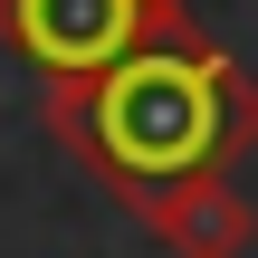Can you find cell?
<instances>
[{"label":"cell","mask_w":258,"mask_h":258,"mask_svg":"<svg viewBox=\"0 0 258 258\" xmlns=\"http://www.w3.org/2000/svg\"><path fill=\"white\" fill-rule=\"evenodd\" d=\"M172 19H191V10H182V0H0V48L29 57V67L57 86V77L115 67L134 38H153V29H172Z\"/></svg>","instance_id":"7a4b0ae2"},{"label":"cell","mask_w":258,"mask_h":258,"mask_svg":"<svg viewBox=\"0 0 258 258\" xmlns=\"http://www.w3.org/2000/svg\"><path fill=\"white\" fill-rule=\"evenodd\" d=\"M144 230L172 258H239L258 239V211H249V191L230 172H191V182H172V191L144 201Z\"/></svg>","instance_id":"3957f363"},{"label":"cell","mask_w":258,"mask_h":258,"mask_svg":"<svg viewBox=\"0 0 258 258\" xmlns=\"http://www.w3.org/2000/svg\"><path fill=\"white\" fill-rule=\"evenodd\" d=\"M48 134L115 191V201H153L191 172H230L258 144V77L201 38L191 19L134 38L115 67L96 77H57L48 86Z\"/></svg>","instance_id":"6da1fadb"}]
</instances>
